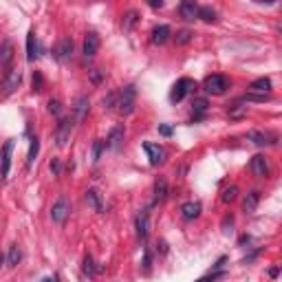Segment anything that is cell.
<instances>
[{
  "label": "cell",
  "mask_w": 282,
  "mask_h": 282,
  "mask_svg": "<svg viewBox=\"0 0 282 282\" xmlns=\"http://www.w3.org/2000/svg\"><path fill=\"white\" fill-rule=\"evenodd\" d=\"M135 99H137V88L135 86H126L124 91L117 95V108L121 115H130L135 110Z\"/></svg>",
  "instance_id": "obj_1"
},
{
  "label": "cell",
  "mask_w": 282,
  "mask_h": 282,
  "mask_svg": "<svg viewBox=\"0 0 282 282\" xmlns=\"http://www.w3.org/2000/svg\"><path fill=\"white\" fill-rule=\"evenodd\" d=\"M203 88L209 93V95H223L229 88V80L225 75H209L203 82Z\"/></svg>",
  "instance_id": "obj_2"
},
{
  "label": "cell",
  "mask_w": 282,
  "mask_h": 282,
  "mask_svg": "<svg viewBox=\"0 0 282 282\" xmlns=\"http://www.w3.org/2000/svg\"><path fill=\"white\" fill-rule=\"evenodd\" d=\"M194 88H196V82L194 80H190V77H181L179 82L172 86V93H170V99L176 104V102H181L185 95H190V93H194Z\"/></svg>",
  "instance_id": "obj_3"
},
{
  "label": "cell",
  "mask_w": 282,
  "mask_h": 282,
  "mask_svg": "<svg viewBox=\"0 0 282 282\" xmlns=\"http://www.w3.org/2000/svg\"><path fill=\"white\" fill-rule=\"evenodd\" d=\"M20 82H22L20 71L18 69H9V73L3 77V82H0V93H3V95H11V93L20 86Z\"/></svg>",
  "instance_id": "obj_4"
},
{
  "label": "cell",
  "mask_w": 282,
  "mask_h": 282,
  "mask_svg": "<svg viewBox=\"0 0 282 282\" xmlns=\"http://www.w3.org/2000/svg\"><path fill=\"white\" fill-rule=\"evenodd\" d=\"M71 130H73V119H60L58 128H55V143H58L60 148H64L66 143L71 139Z\"/></svg>",
  "instance_id": "obj_5"
},
{
  "label": "cell",
  "mask_w": 282,
  "mask_h": 282,
  "mask_svg": "<svg viewBox=\"0 0 282 282\" xmlns=\"http://www.w3.org/2000/svg\"><path fill=\"white\" fill-rule=\"evenodd\" d=\"M69 214H71V203L66 201V198H58V201L53 203V207H51V218H53V223H60L62 225L66 218H69Z\"/></svg>",
  "instance_id": "obj_6"
},
{
  "label": "cell",
  "mask_w": 282,
  "mask_h": 282,
  "mask_svg": "<svg viewBox=\"0 0 282 282\" xmlns=\"http://www.w3.org/2000/svg\"><path fill=\"white\" fill-rule=\"evenodd\" d=\"M11 152H14V139H9L3 146V152H0V176H7L9 168H11Z\"/></svg>",
  "instance_id": "obj_7"
},
{
  "label": "cell",
  "mask_w": 282,
  "mask_h": 282,
  "mask_svg": "<svg viewBox=\"0 0 282 282\" xmlns=\"http://www.w3.org/2000/svg\"><path fill=\"white\" fill-rule=\"evenodd\" d=\"M143 150L148 152V159H150V163L152 165H159V163H163V159H165V150L159 143H150V141H146L143 143Z\"/></svg>",
  "instance_id": "obj_8"
},
{
  "label": "cell",
  "mask_w": 282,
  "mask_h": 282,
  "mask_svg": "<svg viewBox=\"0 0 282 282\" xmlns=\"http://www.w3.org/2000/svg\"><path fill=\"white\" fill-rule=\"evenodd\" d=\"M71 53H73V40H71V38H62V40L58 42V47H55V58H58L60 62H66V60L71 58Z\"/></svg>",
  "instance_id": "obj_9"
},
{
  "label": "cell",
  "mask_w": 282,
  "mask_h": 282,
  "mask_svg": "<svg viewBox=\"0 0 282 282\" xmlns=\"http://www.w3.org/2000/svg\"><path fill=\"white\" fill-rule=\"evenodd\" d=\"M181 216H183L185 220H194L201 216V203L198 201H187L181 205Z\"/></svg>",
  "instance_id": "obj_10"
},
{
  "label": "cell",
  "mask_w": 282,
  "mask_h": 282,
  "mask_svg": "<svg viewBox=\"0 0 282 282\" xmlns=\"http://www.w3.org/2000/svg\"><path fill=\"white\" fill-rule=\"evenodd\" d=\"M251 172L258 176V179H264V176L269 174V165H267V159L262 157V154H256V157L251 159Z\"/></svg>",
  "instance_id": "obj_11"
},
{
  "label": "cell",
  "mask_w": 282,
  "mask_h": 282,
  "mask_svg": "<svg viewBox=\"0 0 282 282\" xmlns=\"http://www.w3.org/2000/svg\"><path fill=\"white\" fill-rule=\"evenodd\" d=\"M99 51V38H97V33H86V38H84V55L86 58H95V53Z\"/></svg>",
  "instance_id": "obj_12"
},
{
  "label": "cell",
  "mask_w": 282,
  "mask_h": 282,
  "mask_svg": "<svg viewBox=\"0 0 282 282\" xmlns=\"http://www.w3.org/2000/svg\"><path fill=\"white\" fill-rule=\"evenodd\" d=\"M11 60H14V44H11L9 40H5L3 44H0V71L7 69Z\"/></svg>",
  "instance_id": "obj_13"
},
{
  "label": "cell",
  "mask_w": 282,
  "mask_h": 282,
  "mask_svg": "<svg viewBox=\"0 0 282 282\" xmlns=\"http://www.w3.org/2000/svg\"><path fill=\"white\" fill-rule=\"evenodd\" d=\"M121 141H124V128H121V126H115V128L110 130V135H108V139L104 146L110 148V150H117V148L121 146Z\"/></svg>",
  "instance_id": "obj_14"
},
{
  "label": "cell",
  "mask_w": 282,
  "mask_h": 282,
  "mask_svg": "<svg viewBox=\"0 0 282 282\" xmlns=\"http://www.w3.org/2000/svg\"><path fill=\"white\" fill-rule=\"evenodd\" d=\"M148 227H150V220H148V212H139L135 218V229L139 238H146L148 236Z\"/></svg>",
  "instance_id": "obj_15"
},
{
  "label": "cell",
  "mask_w": 282,
  "mask_h": 282,
  "mask_svg": "<svg viewBox=\"0 0 282 282\" xmlns=\"http://www.w3.org/2000/svg\"><path fill=\"white\" fill-rule=\"evenodd\" d=\"M249 91L258 93V95H267V93L271 91V80H269V77H258V80H253L249 84Z\"/></svg>",
  "instance_id": "obj_16"
},
{
  "label": "cell",
  "mask_w": 282,
  "mask_h": 282,
  "mask_svg": "<svg viewBox=\"0 0 282 282\" xmlns=\"http://www.w3.org/2000/svg\"><path fill=\"white\" fill-rule=\"evenodd\" d=\"M249 141H253L256 146H271V143H275V137L273 135H267V132H258V130H251L249 135Z\"/></svg>",
  "instance_id": "obj_17"
},
{
  "label": "cell",
  "mask_w": 282,
  "mask_h": 282,
  "mask_svg": "<svg viewBox=\"0 0 282 282\" xmlns=\"http://www.w3.org/2000/svg\"><path fill=\"white\" fill-rule=\"evenodd\" d=\"M170 40V27L168 25H159L152 29V42L154 44H165Z\"/></svg>",
  "instance_id": "obj_18"
},
{
  "label": "cell",
  "mask_w": 282,
  "mask_h": 282,
  "mask_svg": "<svg viewBox=\"0 0 282 282\" xmlns=\"http://www.w3.org/2000/svg\"><path fill=\"white\" fill-rule=\"evenodd\" d=\"M38 58V40H36V31H29L27 33V60L33 62Z\"/></svg>",
  "instance_id": "obj_19"
},
{
  "label": "cell",
  "mask_w": 282,
  "mask_h": 282,
  "mask_svg": "<svg viewBox=\"0 0 282 282\" xmlns=\"http://www.w3.org/2000/svg\"><path fill=\"white\" fill-rule=\"evenodd\" d=\"M179 14H181V18H183V20H194L198 16V7L194 3H190V0H185V3H181Z\"/></svg>",
  "instance_id": "obj_20"
},
{
  "label": "cell",
  "mask_w": 282,
  "mask_h": 282,
  "mask_svg": "<svg viewBox=\"0 0 282 282\" xmlns=\"http://www.w3.org/2000/svg\"><path fill=\"white\" fill-rule=\"evenodd\" d=\"M258 201H260V192H249V194L245 196V201H242V209H245L247 214H251V212H256V207H258Z\"/></svg>",
  "instance_id": "obj_21"
},
{
  "label": "cell",
  "mask_w": 282,
  "mask_h": 282,
  "mask_svg": "<svg viewBox=\"0 0 282 282\" xmlns=\"http://www.w3.org/2000/svg\"><path fill=\"white\" fill-rule=\"evenodd\" d=\"M73 113H75V119L77 121H82L86 117V113H88V99L86 97H77L75 99V106H73Z\"/></svg>",
  "instance_id": "obj_22"
},
{
  "label": "cell",
  "mask_w": 282,
  "mask_h": 282,
  "mask_svg": "<svg viewBox=\"0 0 282 282\" xmlns=\"http://www.w3.org/2000/svg\"><path fill=\"white\" fill-rule=\"evenodd\" d=\"M168 196V181L163 179V176H159L157 181H154V201H163V198Z\"/></svg>",
  "instance_id": "obj_23"
},
{
  "label": "cell",
  "mask_w": 282,
  "mask_h": 282,
  "mask_svg": "<svg viewBox=\"0 0 282 282\" xmlns=\"http://www.w3.org/2000/svg\"><path fill=\"white\" fill-rule=\"evenodd\" d=\"M22 260V251L18 245H11L9 247V253H7V264L9 267H18V262Z\"/></svg>",
  "instance_id": "obj_24"
},
{
  "label": "cell",
  "mask_w": 282,
  "mask_h": 282,
  "mask_svg": "<svg viewBox=\"0 0 282 282\" xmlns=\"http://www.w3.org/2000/svg\"><path fill=\"white\" fill-rule=\"evenodd\" d=\"M86 203H88V205H91L93 209H95V212H102V209H104L102 201H99V194H97L95 190H88V192H86Z\"/></svg>",
  "instance_id": "obj_25"
},
{
  "label": "cell",
  "mask_w": 282,
  "mask_h": 282,
  "mask_svg": "<svg viewBox=\"0 0 282 282\" xmlns=\"http://www.w3.org/2000/svg\"><path fill=\"white\" fill-rule=\"evenodd\" d=\"M38 152H40V141H38V137H33L31 143H29V152H27V165H31L36 161Z\"/></svg>",
  "instance_id": "obj_26"
},
{
  "label": "cell",
  "mask_w": 282,
  "mask_h": 282,
  "mask_svg": "<svg viewBox=\"0 0 282 282\" xmlns=\"http://www.w3.org/2000/svg\"><path fill=\"white\" fill-rule=\"evenodd\" d=\"M196 18L205 20V22H216V11L212 7H198V16Z\"/></svg>",
  "instance_id": "obj_27"
},
{
  "label": "cell",
  "mask_w": 282,
  "mask_h": 282,
  "mask_svg": "<svg viewBox=\"0 0 282 282\" xmlns=\"http://www.w3.org/2000/svg\"><path fill=\"white\" fill-rule=\"evenodd\" d=\"M207 106H209V104H207V99H205V97H196L194 102H192V108H194V115H203V113H205V110H207Z\"/></svg>",
  "instance_id": "obj_28"
},
{
  "label": "cell",
  "mask_w": 282,
  "mask_h": 282,
  "mask_svg": "<svg viewBox=\"0 0 282 282\" xmlns=\"http://www.w3.org/2000/svg\"><path fill=\"white\" fill-rule=\"evenodd\" d=\"M236 194H238V187L236 185H229V187H225L223 190V203H231V201H236Z\"/></svg>",
  "instance_id": "obj_29"
},
{
  "label": "cell",
  "mask_w": 282,
  "mask_h": 282,
  "mask_svg": "<svg viewBox=\"0 0 282 282\" xmlns=\"http://www.w3.org/2000/svg\"><path fill=\"white\" fill-rule=\"evenodd\" d=\"M97 271H99V269H95V262H93V258H91V256H86V258H84V273L93 278V275H95Z\"/></svg>",
  "instance_id": "obj_30"
},
{
  "label": "cell",
  "mask_w": 282,
  "mask_h": 282,
  "mask_svg": "<svg viewBox=\"0 0 282 282\" xmlns=\"http://www.w3.org/2000/svg\"><path fill=\"white\" fill-rule=\"evenodd\" d=\"M49 113L60 117V115H62V104H60L58 99H49Z\"/></svg>",
  "instance_id": "obj_31"
},
{
  "label": "cell",
  "mask_w": 282,
  "mask_h": 282,
  "mask_svg": "<svg viewBox=\"0 0 282 282\" xmlns=\"http://www.w3.org/2000/svg\"><path fill=\"white\" fill-rule=\"evenodd\" d=\"M124 18H126V20H124V29H130V27L137 22V18H139V14H137V11H128Z\"/></svg>",
  "instance_id": "obj_32"
},
{
  "label": "cell",
  "mask_w": 282,
  "mask_h": 282,
  "mask_svg": "<svg viewBox=\"0 0 282 282\" xmlns=\"http://www.w3.org/2000/svg\"><path fill=\"white\" fill-rule=\"evenodd\" d=\"M245 113H247V106H240V102H238V104H234V108L229 110V117L238 119V117H242Z\"/></svg>",
  "instance_id": "obj_33"
},
{
  "label": "cell",
  "mask_w": 282,
  "mask_h": 282,
  "mask_svg": "<svg viewBox=\"0 0 282 282\" xmlns=\"http://www.w3.org/2000/svg\"><path fill=\"white\" fill-rule=\"evenodd\" d=\"M102 150H104V141H95L93 143V161H99V157H102Z\"/></svg>",
  "instance_id": "obj_34"
},
{
  "label": "cell",
  "mask_w": 282,
  "mask_h": 282,
  "mask_svg": "<svg viewBox=\"0 0 282 282\" xmlns=\"http://www.w3.org/2000/svg\"><path fill=\"white\" fill-rule=\"evenodd\" d=\"M190 40H192V31L183 29V31L176 33V42H179V44H185V42H190Z\"/></svg>",
  "instance_id": "obj_35"
},
{
  "label": "cell",
  "mask_w": 282,
  "mask_h": 282,
  "mask_svg": "<svg viewBox=\"0 0 282 282\" xmlns=\"http://www.w3.org/2000/svg\"><path fill=\"white\" fill-rule=\"evenodd\" d=\"M113 106H117V95L110 93L108 97H104V108H113Z\"/></svg>",
  "instance_id": "obj_36"
},
{
  "label": "cell",
  "mask_w": 282,
  "mask_h": 282,
  "mask_svg": "<svg viewBox=\"0 0 282 282\" xmlns=\"http://www.w3.org/2000/svg\"><path fill=\"white\" fill-rule=\"evenodd\" d=\"M33 91L36 93L42 91V75L40 73H33Z\"/></svg>",
  "instance_id": "obj_37"
},
{
  "label": "cell",
  "mask_w": 282,
  "mask_h": 282,
  "mask_svg": "<svg viewBox=\"0 0 282 282\" xmlns=\"http://www.w3.org/2000/svg\"><path fill=\"white\" fill-rule=\"evenodd\" d=\"M51 172H53L55 176H58L60 172H62V163H60V161H58V159H55V161L51 163Z\"/></svg>",
  "instance_id": "obj_38"
},
{
  "label": "cell",
  "mask_w": 282,
  "mask_h": 282,
  "mask_svg": "<svg viewBox=\"0 0 282 282\" xmlns=\"http://www.w3.org/2000/svg\"><path fill=\"white\" fill-rule=\"evenodd\" d=\"M159 132H161L163 137H170L172 135V128H170V126H159Z\"/></svg>",
  "instance_id": "obj_39"
},
{
  "label": "cell",
  "mask_w": 282,
  "mask_h": 282,
  "mask_svg": "<svg viewBox=\"0 0 282 282\" xmlns=\"http://www.w3.org/2000/svg\"><path fill=\"white\" fill-rule=\"evenodd\" d=\"M143 269H146V271H148V269H150V253H143Z\"/></svg>",
  "instance_id": "obj_40"
},
{
  "label": "cell",
  "mask_w": 282,
  "mask_h": 282,
  "mask_svg": "<svg viewBox=\"0 0 282 282\" xmlns=\"http://www.w3.org/2000/svg\"><path fill=\"white\" fill-rule=\"evenodd\" d=\"M150 7H154V9H157V7H163V0H150Z\"/></svg>",
  "instance_id": "obj_41"
},
{
  "label": "cell",
  "mask_w": 282,
  "mask_h": 282,
  "mask_svg": "<svg viewBox=\"0 0 282 282\" xmlns=\"http://www.w3.org/2000/svg\"><path fill=\"white\" fill-rule=\"evenodd\" d=\"M99 80H102V73H97L95 71V73H93V82H99Z\"/></svg>",
  "instance_id": "obj_42"
},
{
  "label": "cell",
  "mask_w": 282,
  "mask_h": 282,
  "mask_svg": "<svg viewBox=\"0 0 282 282\" xmlns=\"http://www.w3.org/2000/svg\"><path fill=\"white\" fill-rule=\"evenodd\" d=\"M42 282H58V278H44Z\"/></svg>",
  "instance_id": "obj_43"
},
{
  "label": "cell",
  "mask_w": 282,
  "mask_h": 282,
  "mask_svg": "<svg viewBox=\"0 0 282 282\" xmlns=\"http://www.w3.org/2000/svg\"><path fill=\"white\" fill-rule=\"evenodd\" d=\"M3 262H5V256H3V253H0V267H3Z\"/></svg>",
  "instance_id": "obj_44"
}]
</instances>
